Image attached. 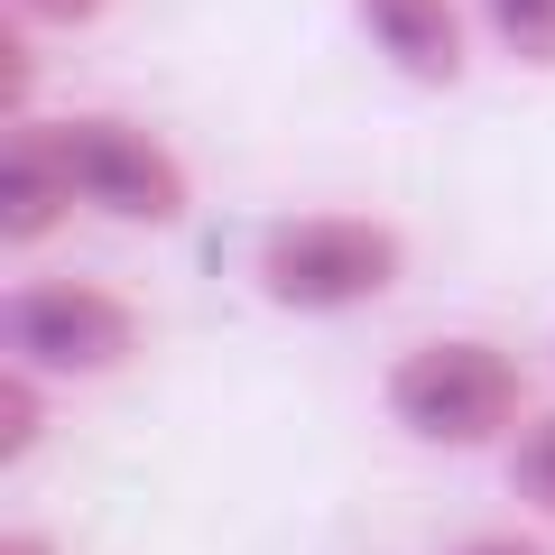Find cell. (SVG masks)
I'll return each instance as SVG.
<instances>
[{
    "label": "cell",
    "instance_id": "obj_6",
    "mask_svg": "<svg viewBox=\"0 0 555 555\" xmlns=\"http://www.w3.org/2000/svg\"><path fill=\"white\" fill-rule=\"evenodd\" d=\"M75 185H65V158L47 139V112L28 120H0V250H47V241L75 222Z\"/></svg>",
    "mask_w": 555,
    "mask_h": 555
},
{
    "label": "cell",
    "instance_id": "obj_10",
    "mask_svg": "<svg viewBox=\"0 0 555 555\" xmlns=\"http://www.w3.org/2000/svg\"><path fill=\"white\" fill-rule=\"evenodd\" d=\"M28 112H38V28L0 20V120H28Z\"/></svg>",
    "mask_w": 555,
    "mask_h": 555
},
{
    "label": "cell",
    "instance_id": "obj_13",
    "mask_svg": "<svg viewBox=\"0 0 555 555\" xmlns=\"http://www.w3.org/2000/svg\"><path fill=\"white\" fill-rule=\"evenodd\" d=\"M0 555H65V546L47 528H10V537H0Z\"/></svg>",
    "mask_w": 555,
    "mask_h": 555
},
{
    "label": "cell",
    "instance_id": "obj_7",
    "mask_svg": "<svg viewBox=\"0 0 555 555\" xmlns=\"http://www.w3.org/2000/svg\"><path fill=\"white\" fill-rule=\"evenodd\" d=\"M481 47L518 75H555V0H473Z\"/></svg>",
    "mask_w": 555,
    "mask_h": 555
},
{
    "label": "cell",
    "instance_id": "obj_5",
    "mask_svg": "<svg viewBox=\"0 0 555 555\" xmlns=\"http://www.w3.org/2000/svg\"><path fill=\"white\" fill-rule=\"evenodd\" d=\"M352 28L398 83L416 93H454L481 56V20L473 0H352Z\"/></svg>",
    "mask_w": 555,
    "mask_h": 555
},
{
    "label": "cell",
    "instance_id": "obj_9",
    "mask_svg": "<svg viewBox=\"0 0 555 555\" xmlns=\"http://www.w3.org/2000/svg\"><path fill=\"white\" fill-rule=\"evenodd\" d=\"M500 481H509V500H518V509L555 518V408H537L528 426L509 436V454H500Z\"/></svg>",
    "mask_w": 555,
    "mask_h": 555
},
{
    "label": "cell",
    "instance_id": "obj_11",
    "mask_svg": "<svg viewBox=\"0 0 555 555\" xmlns=\"http://www.w3.org/2000/svg\"><path fill=\"white\" fill-rule=\"evenodd\" d=\"M112 0H10V20H28V28H93Z\"/></svg>",
    "mask_w": 555,
    "mask_h": 555
},
{
    "label": "cell",
    "instance_id": "obj_4",
    "mask_svg": "<svg viewBox=\"0 0 555 555\" xmlns=\"http://www.w3.org/2000/svg\"><path fill=\"white\" fill-rule=\"evenodd\" d=\"M139 352H149V315L112 278H20L0 297V361L56 379V389L120 379Z\"/></svg>",
    "mask_w": 555,
    "mask_h": 555
},
{
    "label": "cell",
    "instance_id": "obj_2",
    "mask_svg": "<svg viewBox=\"0 0 555 555\" xmlns=\"http://www.w3.org/2000/svg\"><path fill=\"white\" fill-rule=\"evenodd\" d=\"M250 287L259 306L306 324L361 315V306L398 297L408 287V232L389 214H361V204H306V214H278L250 241Z\"/></svg>",
    "mask_w": 555,
    "mask_h": 555
},
{
    "label": "cell",
    "instance_id": "obj_1",
    "mask_svg": "<svg viewBox=\"0 0 555 555\" xmlns=\"http://www.w3.org/2000/svg\"><path fill=\"white\" fill-rule=\"evenodd\" d=\"M379 416L426 454H509L537 416V379L491 334H416L379 371Z\"/></svg>",
    "mask_w": 555,
    "mask_h": 555
},
{
    "label": "cell",
    "instance_id": "obj_3",
    "mask_svg": "<svg viewBox=\"0 0 555 555\" xmlns=\"http://www.w3.org/2000/svg\"><path fill=\"white\" fill-rule=\"evenodd\" d=\"M47 139L65 158V185L93 222L120 232H177L195 214V167L167 130L112 112V102H83V112H47Z\"/></svg>",
    "mask_w": 555,
    "mask_h": 555
},
{
    "label": "cell",
    "instance_id": "obj_8",
    "mask_svg": "<svg viewBox=\"0 0 555 555\" xmlns=\"http://www.w3.org/2000/svg\"><path fill=\"white\" fill-rule=\"evenodd\" d=\"M47 398H56V379L0 361V473H20V463L47 444Z\"/></svg>",
    "mask_w": 555,
    "mask_h": 555
},
{
    "label": "cell",
    "instance_id": "obj_12",
    "mask_svg": "<svg viewBox=\"0 0 555 555\" xmlns=\"http://www.w3.org/2000/svg\"><path fill=\"white\" fill-rule=\"evenodd\" d=\"M454 555H555V546H546V537H528V528H473Z\"/></svg>",
    "mask_w": 555,
    "mask_h": 555
}]
</instances>
